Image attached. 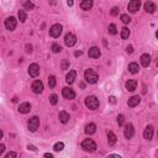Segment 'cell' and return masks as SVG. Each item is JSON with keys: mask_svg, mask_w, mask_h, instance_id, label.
Returning <instances> with one entry per match:
<instances>
[{"mask_svg": "<svg viewBox=\"0 0 158 158\" xmlns=\"http://www.w3.org/2000/svg\"><path fill=\"white\" fill-rule=\"evenodd\" d=\"M84 79L89 84H95L99 80V76H98V73L94 72L93 69H87L85 73H84Z\"/></svg>", "mask_w": 158, "mask_h": 158, "instance_id": "obj_1", "label": "cell"}, {"mask_svg": "<svg viewBox=\"0 0 158 158\" xmlns=\"http://www.w3.org/2000/svg\"><path fill=\"white\" fill-rule=\"evenodd\" d=\"M82 148L85 152H94L97 150V143L94 142L91 139H87L82 142Z\"/></svg>", "mask_w": 158, "mask_h": 158, "instance_id": "obj_2", "label": "cell"}, {"mask_svg": "<svg viewBox=\"0 0 158 158\" xmlns=\"http://www.w3.org/2000/svg\"><path fill=\"white\" fill-rule=\"evenodd\" d=\"M85 105H87V108L90 109V110H97L99 108V100L95 97H88L85 99Z\"/></svg>", "mask_w": 158, "mask_h": 158, "instance_id": "obj_3", "label": "cell"}, {"mask_svg": "<svg viewBox=\"0 0 158 158\" xmlns=\"http://www.w3.org/2000/svg\"><path fill=\"white\" fill-rule=\"evenodd\" d=\"M62 30H63L62 25H59V24H56V25H53V26H52V27L49 28V36L55 37V38L59 37V35L62 34Z\"/></svg>", "mask_w": 158, "mask_h": 158, "instance_id": "obj_4", "label": "cell"}, {"mask_svg": "<svg viewBox=\"0 0 158 158\" xmlns=\"http://www.w3.org/2000/svg\"><path fill=\"white\" fill-rule=\"evenodd\" d=\"M38 126H40V119L37 116H34V118L30 119V121H28V130L31 132H35L38 129Z\"/></svg>", "mask_w": 158, "mask_h": 158, "instance_id": "obj_5", "label": "cell"}, {"mask_svg": "<svg viewBox=\"0 0 158 158\" xmlns=\"http://www.w3.org/2000/svg\"><path fill=\"white\" fill-rule=\"evenodd\" d=\"M64 43H66V46H68V47H73L76 43H77V37L73 35V34H67L66 35V37H64Z\"/></svg>", "mask_w": 158, "mask_h": 158, "instance_id": "obj_6", "label": "cell"}, {"mask_svg": "<svg viewBox=\"0 0 158 158\" xmlns=\"http://www.w3.org/2000/svg\"><path fill=\"white\" fill-rule=\"evenodd\" d=\"M4 25H5V27H6L9 31H14V30H15V27H16V19H15V17H13V16L7 17V19L5 20Z\"/></svg>", "mask_w": 158, "mask_h": 158, "instance_id": "obj_7", "label": "cell"}, {"mask_svg": "<svg viewBox=\"0 0 158 158\" xmlns=\"http://www.w3.org/2000/svg\"><path fill=\"white\" fill-rule=\"evenodd\" d=\"M124 135H125V137L130 140L133 137V135H135V129H133V126L131 124H127L125 126V130H124Z\"/></svg>", "mask_w": 158, "mask_h": 158, "instance_id": "obj_8", "label": "cell"}, {"mask_svg": "<svg viewBox=\"0 0 158 158\" xmlns=\"http://www.w3.org/2000/svg\"><path fill=\"white\" fill-rule=\"evenodd\" d=\"M28 74H30V77H32V78L37 77L40 74V66L36 64V63L30 64V67H28Z\"/></svg>", "mask_w": 158, "mask_h": 158, "instance_id": "obj_9", "label": "cell"}, {"mask_svg": "<svg viewBox=\"0 0 158 158\" xmlns=\"http://www.w3.org/2000/svg\"><path fill=\"white\" fill-rule=\"evenodd\" d=\"M62 94H63V97H64L66 99H68V100H73L76 98V93L72 88H63Z\"/></svg>", "mask_w": 158, "mask_h": 158, "instance_id": "obj_10", "label": "cell"}, {"mask_svg": "<svg viewBox=\"0 0 158 158\" xmlns=\"http://www.w3.org/2000/svg\"><path fill=\"white\" fill-rule=\"evenodd\" d=\"M140 6H141L140 0H132V1L129 3L127 9H129V11H130V13H136V11H137V10L140 9Z\"/></svg>", "mask_w": 158, "mask_h": 158, "instance_id": "obj_11", "label": "cell"}, {"mask_svg": "<svg viewBox=\"0 0 158 158\" xmlns=\"http://www.w3.org/2000/svg\"><path fill=\"white\" fill-rule=\"evenodd\" d=\"M42 90H43V83L41 80H35L32 83V91L35 94H40V93H42Z\"/></svg>", "mask_w": 158, "mask_h": 158, "instance_id": "obj_12", "label": "cell"}, {"mask_svg": "<svg viewBox=\"0 0 158 158\" xmlns=\"http://www.w3.org/2000/svg\"><path fill=\"white\" fill-rule=\"evenodd\" d=\"M143 137L146 140H148V141L152 140V137H153V127H152L151 125L147 126V127L145 129V131H143Z\"/></svg>", "mask_w": 158, "mask_h": 158, "instance_id": "obj_13", "label": "cell"}, {"mask_svg": "<svg viewBox=\"0 0 158 158\" xmlns=\"http://www.w3.org/2000/svg\"><path fill=\"white\" fill-rule=\"evenodd\" d=\"M88 56H89L90 58H99V57L101 56L100 49H99L98 47H91V48L89 49V52H88Z\"/></svg>", "mask_w": 158, "mask_h": 158, "instance_id": "obj_14", "label": "cell"}, {"mask_svg": "<svg viewBox=\"0 0 158 158\" xmlns=\"http://www.w3.org/2000/svg\"><path fill=\"white\" fill-rule=\"evenodd\" d=\"M140 101H141L140 97L135 95V97H131V98L129 99V101H127V105H129L130 108H135V106H137V105L140 104Z\"/></svg>", "mask_w": 158, "mask_h": 158, "instance_id": "obj_15", "label": "cell"}, {"mask_svg": "<svg viewBox=\"0 0 158 158\" xmlns=\"http://www.w3.org/2000/svg\"><path fill=\"white\" fill-rule=\"evenodd\" d=\"M156 4L154 3H152V1H147L146 4H145V10L148 14H153L154 11H156Z\"/></svg>", "mask_w": 158, "mask_h": 158, "instance_id": "obj_16", "label": "cell"}, {"mask_svg": "<svg viewBox=\"0 0 158 158\" xmlns=\"http://www.w3.org/2000/svg\"><path fill=\"white\" fill-rule=\"evenodd\" d=\"M141 64L143 66V67H148L150 66V63H151V56L150 55H147V53H143L142 56H141Z\"/></svg>", "mask_w": 158, "mask_h": 158, "instance_id": "obj_17", "label": "cell"}, {"mask_svg": "<svg viewBox=\"0 0 158 158\" xmlns=\"http://www.w3.org/2000/svg\"><path fill=\"white\" fill-rule=\"evenodd\" d=\"M30 110H31L30 103H22V104H20L19 111H20L21 114H27V112H30Z\"/></svg>", "mask_w": 158, "mask_h": 158, "instance_id": "obj_18", "label": "cell"}, {"mask_svg": "<svg viewBox=\"0 0 158 158\" xmlns=\"http://www.w3.org/2000/svg\"><path fill=\"white\" fill-rule=\"evenodd\" d=\"M136 88H137V82L136 80L130 79V80L126 82V89L129 91H133V90H136Z\"/></svg>", "mask_w": 158, "mask_h": 158, "instance_id": "obj_19", "label": "cell"}, {"mask_svg": "<svg viewBox=\"0 0 158 158\" xmlns=\"http://www.w3.org/2000/svg\"><path fill=\"white\" fill-rule=\"evenodd\" d=\"M69 119H70V116H69V114L67 111H61L59 112V121L62 124H67L69 121Z\"/></svg>", "mask_w": 158, "mask_h": 158, "instance_id": "obj_20", "label": "cell"}, {"mask_svg": "<svg viewBox=\"0 0 158 158\" xmlns=\"http://www.w3.org/2000/svg\"><path fill=\"white\" fill-rule=\"evenodd\" d=\"M116 141H118L116 135H115L112 131H109L108 132V142H109V145L110 146H114L115 143H116Z\"/></svg>", "mask_w": 158, "mask_h": 158, "instance_id": "obj_21", "label": "cell"}, {"mask_svg": "<svg viewBox=\"0 0 158 158\" xmlns=\"http://www.w3.org/2000/svg\"><path fill=\"white\" fill-rule=\"evenodd\" d=\"M76 77H77V72H76V70H70L68 74H67V77H66V82H67L68 84H72L73 82H74Z\"/></svg>", "mask_w": 158, "mask_h": 158, "instance_id": "obj_22", "label": "cell"}, {"mask_svg": "<svg viewBox=\"0 0 158 158\" xmlns=\"http://www.w3.org/2000/svg\"><path fill=\"white\" fill-rule=\"evenodd\" d=\"M139 70H140V67H139L137 63L132 62V63H130V64H129V72L132 73V74H136V73H139Z\"/></svg>", "mask_w": 158, "mask_h": 158, "instance_id": "obj_23", "label": "cell"}, {"mask_svg": "<svg viewBox=\"0 0 158 158\" xmlns=\"http://www.w3.org/2000/svg\"><path fill=\"white\" fill-rule=\"evenodd\" d=\"M97 131V125L95 124H89L85 126V133L88 135H93V133H95Z\"/></svg>", "mask_w": 158, "mask_h": 158, "instance_id": "obj_24", "label": "cell"}, {"mask_svg": "<svg viewBox=\"0 0 158 158\" xmlns=\"http://www.w3.org/2000/svg\"><path fill=\"white\" fill-rule=\"evenodd\" d=\"M91 6H93V1H91V0H84V1L80 3V7L83 10H85V11H87V10H90Z\"/></svg>", "mask_w": 158, "mask_h": 158, "instance_id": "obj_25", "label": "cell"}, {"mask_svg": "<svg viewBox=\"0 0 158 158\" xmlns=\"http://www.w3.org/2000/svg\"><path fill=\"white\" fill-rule=\"evenodd\" d=\"M19 20L21 21V22H25V21L27 20V15L25 13V10H19Z\"/></svg>", "mask_w": 158, "mask_h": 158, "instance_id": "obj_26", "label": "cell"}, {"mask_svg": "<svg viewBox=\"0 0 158 158\" xmlns=\"http://www.w3.org/2000/svg\"><path fill=\"white\" fill-rule=\"evenodd\" d=\"M129 36H130V30H129L127 27H124V28L121 30V38H122V40H127Z\"/></svg>", "mask_w": 158, "mask_h": 158, "instance_id": "obj_27", "label": "cell"}, {"mask_svg": "<svg viewBox=\"0 0 158 158\" xmlns=\"http://www.w3.org/2000/svg\"><path fill=\"white\" fill-rule=\"evenodd\" d=\"M56 83H57L56 77L51 76V77L48 78V85H49V88H55V87H56Z\"/></svg>", "mask_w": 158, "mask_h": 158, "instance_id": "obj_28", "label": "cell"}, {"mask_svg": "<svg viewBox=\"0 0 158 158\" xmlns=\"http://www.w3.org/2000/svg\"><path fill=\"white\" fill-rule=\"evenodd\" d=\"M63 148H64V143H63V142H57V143L55 145V147H53V150H55L56 152H59V151H62Z\"/></svg>", "mask_w": 158, "mask_h": 158, "instance_id": "obj_29", "label": "cell"}, {"mask_svg": "<svg viewBox=\"0 0 158 158\" xmlns=\"http://www.w3.org/2000/svg\"><path fill=\"white\" fill-rule=\"evenodd\" d=\"M109 34H111V35H116L118 34V28H116V25H115V24L109 25Z\"/></svg>", "mask_w": 158, "mask_h": 158, "instance_id": "obj_30", "label": "cell"}, {"mask_svg": "<svg viewBox=\"0 0 158 158\" xmlns=\"http://www.w3.org/2000/svg\"><path fill=\"white\" fill-rule=\"evenodd\" d=\"M49 103H51L52 105H56V104L58 103V97L56 95V94H52V95L49 97Z\"/></svg>", "mask_w": 158, "mask_h": 158, "instance_id": "obj_31", "label": "cell"}, {"mask_svg": "<svg viewBox=\"0 0 158 158\" xmlns=\"http://www.w3.org/2000/svg\"><path fill=\"white\" fill-rule=\"evenodd\" d=\"M121 21H122L124 24H129L130 21H131V19H130V16H129V15L124 14V15H121Z\"/></svg>", "mask_w": 158, "mask_h": 158, "instance_id": "obj_32", "label": "cell"}, {"mask_svg": "<svg viewBox=\"0 0 158 158\" xmlns=\"http://www.w3.org/2000/svg\"><path fill=\"white\" fill-rule=\"evenodd\" d=\"M61 49H62V47L58 43H53V45H52V51H53L55 53H58V52H61Z\"/></svg>", "mask_w": 158, "mask_h": 158, "instance_id": "obj_33", "label": "cell"}, {"mask_svg": "<svg viewBox=\"0 0 158 158\" xmlns=\"http://www.w3.org/2000/svg\"><path fill=\"white\" fill-rule=\"evenodd\" d=\"M24 7H25V9H27V10H32V9L35 7V5H34L32 3H28V1H27V3H25V4H24Z\"/></svg>", "mask_w": 158, "mask_h": 158, "instance_id": "obj_34", "label": "cell"}, {"mask_svg": "<svg viewBox=\"0 0 158 158\" xmlns=\"http://www.w3.org/2000/svg\"><path fill=\"white\" fill-rule=\"evenodd\" d=\"M4 158H16V153H15L14 151H11V152H9V153H6Z\"/></svg>", "mask_w": 158, "mask_h": 158, "instance_id": "obj_35", "label": "cell"}, {"mask_svg": "<svg viewBox=\"0 0 158 158\" xmlns=\"http://www.w3.org/2000/svg\"><path fill=\"white\" fill-rule=\"evenodd\" d=\"M124 121H125V116L124 115H119L118 116V124L121 126V125H124Z\"/></svg>", "mask_w": 158, "mask_h": 158, "instance_id": "obj_36", "label": "cell"}, {"mask_svg": "<svg viewBox=\"0 0 158 158\" xmlns=\"http://www.w3.org/2000/svg\"><path fill=\"white\" fill-rule=\"evenodd\" d=\"M69 67V61H67V59H64L62 62V69H67Z\"/></svg>", "mask_w": 158, "mask_h": 158, "instance_id": "obj_37", "label": "cell"}, {"mask_svg": "<svg viewBox=\"0 0 158 158\" xmlns=\"http://www.w3.org/2000/svg\"><path fill=\"white\" fill-rule=\"evenodd\" d=\"M118 14H119V7H116V6L112 7V9H111V15H112V16H116Z\"/></svg>", "mask_w": 158, "mask_h": 158, "instance_id": "obj_38", "label": "cell"}, {"mask_svg": "<svg viewBox=\"0 0 158 158\" xmlns=\"http://www.w3.org/2000/svg\"><path fill=\"white\" fill-rule=\"evenodd\" d=\"M26 52H27V53H31V52H32V46H31V45H27V46H26Z\"/></svg>", "mask_w": 158, "mask_h": 158, "instance_id": "obj_39", "label": "cell"}, {"mask_svg": "<svg viewBox=\"0 0 158 158\" xmlns=\"http://www.w3.org/2000/svg\"><path fill=\"white\" fill-rule=\"evenodd\" d=\"M4 151H5V146H4V145H1V146H0V154H3V153H4Z\"/></svg>", "mask_w": 158, "mask_h": 158, "instance_id": "obj_40", "label": "cell"}, {"mask_svg": "<svg viewBox=\"0 0 158 158\" xmlns=\"http://www.w3.org/2000/svg\"><path fill=\"white\" fill-rule=\"evenodd\" d=\"M109 99H110V103H112V104L116 103V98H115V97H110Z\"/></svg>", "mask_w": 158, "mask_h": 158, "instance_id": "obj_41", "label": "cell"}, {"mask_svg": "<svg viewBox=\"0 0 158 158\" xmlns=\"http://www.w3.org/2000/svg\"><path fill=\"white\" fill-rule=\"evenodd\" d=\"M108 158H121L120 156H118V154H110Z\"/></svg>", "mask_w": 158, "mask_h": 158, "instance_id": "obj_42", "label": "cell"}, {"mask_svg": "<svg viewBox=\"0 0 158 158\" xmlns=\"http://www.w3.org/2000/svg\"><path fill=\"white\" fill-rule=\"evenodd\" d=\"M126 51H127V52H129V53H132V51H133V48H132V46H129V47H127V49H126Z\"/></svg>", "mask_w": 158, "mask_h": 158, "instance_id": "obj_43", "label": "cell"}, {"mask_svg": "<svg viewBox=\"0 0 158 158\" xmlns=\"http://www.w3.org/2000/svg\"><path fill=\"white\" fill-rule=\"evenodd\" d=\"M45 157H46V158H53V156H52V154H48V153H46Z\"/></svg>", "mask_w": 158, "mask_h": 158, "instance_id": "obj_44", "label": "cell"}, {"mask_svg": "<svg viewBox=\"0 0 158 158\" xmlns=\"http://www.w3.org/2000/svg\"><path fill=\"white\" fill-rule=\"evenodd\" d=\"M28 150H32V151H35L36 148H35V146H28Z\"/></svg>", "mask_w": 158, "mask_h": 158, "instance_id": "obj_45", "label": "cell"}, {"mask_svg": "<svg viewBox=\"0 0 158 158\" xmlns=\"http://www.w3.org/2000/svg\"><path fill=\"white\" fill-rule=\"evenodd\" d=\"M156 37L158 38V30H157V32H156Z\"/></svg>", "mask_w": 158, "mask_h": 158, "instance_id": "obj_46", "label": "cell"}, {"mask_svg": "<svg viewBox=\"0 0 158 158\" xmlns=\"http://www.w3.org/2000/svg\"><path fill=\"white\" fill-rule=\"evenodd\" d=\"M157 66H158V61H157Z\"/></svg>", "mask_w": 158, "mask_h": 158, "instance_id": "obj_47", "label": "cell"}]
</instances>
